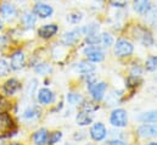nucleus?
Masks as SVG:
<instances>
[{
  "label": "nucleus",
  "instance_id": "obj_1",
  "mask_svg": "<svg viewBox=\"0 0 157 145\" xmlns=\"http://www.w3.org/2000/svg\"><path fill=\"white\" fill-rule=\"evenodd\" d=\"M134 46L133 44L127 39H119L115 45V54L119 57H127L133 54Z\"/></svg>",
  "mask_w": 157,
  "mask_h": 145
},
{
  "label": "nucleus",
  "instance_id": "obj_2",
  "mask_svg": "<svg viewBox=\"0 0 157 145\" xmlns=\"http://www.w3.org/2000/svg\"><path fill=\"white\" fill-rule=\"evenodd\" d=\"M110 122L112 126L118 127V128H123L127 126L128 123V116H127V111L123 109H116L112 111L111 117H110Z\"/></svg>",
  "mask_w": 157,
  "mask_h": 145
},
{
  "label": "nucleus",
  "instance_id": "obj_3",
  "mask_svg": "<svg viewBox=\"0 0 157 145\" xmlns=\"http://www.w3.org/2000/svg\"><path fill=\"white\" fill-rule=\"evenodd\" d=\"M84 55L91 62H100V61H102L105 59L104 50L98 45H90V46L85 48L84 49Z\"/></svg>",
  "mask_w": 157,
  "mask_h": 145
},
{
  "label": "nucleus",
  "instance_id": "obj_4",
  "mask_svg": "<svg viewBox=\"0 0 157 145\" xmlns=\"http://www.w3.org/2000/svg\"><path fill=\"white\" fill-rule=\"evenodd\" d=\"M106 89H107V84L104 83V82H100V83H96L95 82V83H93V84L89 85V90H90L94 100H96V101L102 100Z\"/></svg>",
  "mask_w": 157,
  "mask_h": 145
},
{
  "label": "nucleus",
  "instance_id": "obj_5",
  "mask_svg": "<svg viewBox=\"0 0 157 145\" xmlns=\"http://www.w3.org/2000/svg\"><path fill=\"white\" fill-rule=\"evenodd\" d=\"M82 34H83V28L82 27L77 28V29H73L71 32H67L62 37V43L65 45H75L79 40Z\"/></svg>",
  "mask_w": 157,
  "mask_h": 145
},
{
  "label": "nucleus",
  "instance_id": "obj_6",
  "mask_svg": "<svg viewBox=\"0 0 157 145\" xmlns=\"http://www.w3.org/2000/svg\"><path fill=\"white\" fill-rule=\"evenodd\" d=\"M106 134H107L106 127H105L102 123H100V122L95 123V124L91 127V129H90V135H91V138H93L94 140H96V142H100V140L105 139Z\"/></svg>",
  "mask_w": 157,
  "mask_h": 145
},
{
  "label": "nucleus",
  "instance_id": "obj_7",
  "mask_svg": "<svg viewBox=\"0 0 157 145\" xmlns=\"http://www.w3.org/2000/svg\"><path fill=\"white\" fill-rule=\"evenodd\" d=\"M135 38L141 41L144 45L146 46H150L154 44V38L151 36V33L145 29V28H141V27H136V32H135Z\"/></svg>",
  "mask_w": 157,
  "mask_h": 145
},
{
  "label": "nucleus",
  "instance_id": "obj_8",
  "mask_svg": "<svg viewBox=\"0 0 157 145\" xmlns=\"http://www.w3.org/2000/svg\"><path fill=\"white\" fill-rule=\"evenodd\" d=\"M141 138H157V124H143L138 128Z\"/></svg>",
  "mask_w": 157,
  "mask_h": 145
},
{
  "label": "nucleus",
  "instance_id": "obj_9",
  "mask_svg": "<svg viewBox=\"0 0 157 145\" xmlns=\"http://www.w3.org/2000/svg\"><path fill=\"white\" fill-rule=\"evenodd\" d=\"M133 7L139 15H147L152 5L150 0H133Z\"/></svg>",
  "mask_w": 157,
  "mask_h": 145
},
{
  "label": "nucleus",
  "instance_id": "obj_10",
  "mask_svg": "<svg viewBox=\"0 0 157 145\" xmlns=\"http://www.w3.org/2000/svg\"><path fill=\"white\" fill-rule=\"evenodd\" d=\"M25 66V54L22 51H16L11 55V61H10V67L15 71L21 70Z\"/></svg>",
  "mask_w": 157,
  "mask_h": 145
},
{
  "label": "nucleus",
  "instance_id": "obj_11",
  "mask_svg": "<svg viewBox=\"0 0 157 145\" xmlns=\"http://www.w3.org/2000/svg\"><path fill=\"white\" fill-rule=\"evenodd\" d=\"M16 14H17L16 7H15L12 4L5 1V2H2V4L0 5V15H1L4 18H6V20L13 18V17L16 16Z\"/></svg>",
  "mask_w": 157,
  "mask_h": 145
},
{
  "label": "nucleus",
  "instance_id": "obj_12",
  "mask_svg": "<svg viewBox=\"0 0 157 145\" xmlns=\"http://www.w3.org/2000/svg\"><path fill=\"white\" fill-rule=\"evenodd\" d=\"M54 10L50 5H46V4H37L34 6V14L37 16H39L40 18H46V17H50L52 15Z\"/></svg>",
  "mask_w": 157,
  "mask_h": 145
},
{
  "label": "nucleus",
  "instance_id": "obj_13",
  "mask_svg": "<svg viewBox=\"0 0 157 145\" xmlns=\"http://www.w3.org/2000/svg\"><path fill=\"white\" fill-rule=\"evenodd\" d=\"M57 26L56 25H44L43 27H40L38 31V34L41 38H51L57 33Z\"/></svg>",
  "mask_w": 157,
  "mask_h": 145
},
{
  "label": "nucleus",
  "instance_id": "obj_14",
  "mask_svg": "<svg viewBox=\"0 0 157 145\" xmlns=\"http://www.w3.org/2000/svg\"><path fill=\"white\" fill-rule=\"evenodd\" d=\"M38 100H39L40 104L48 105V104H50L54 100V94L48 88H43V89H40L39 93H38Z\"/></svg>",
  "mask_w": 157,
  "mask_h": 145
},
{
  "label": "nucleus",
  "instance_id": "obj_15",
  "mask_svg": "<svg viewBox=\"0 0 157 145\" xmlns=\"http://www.w3.org/2000/svg\"><path fill=\"white\" fill-rule=\"evenodd\" d=\"M76 121L79 126H86V124H90L91 121H93V115L91 112L89 111H84V110H80L77 117H76Z\"/></svg>",
  "mask_w": 157,
  "mask_h": 145
},
{
  "label": "nucleus",
  "instance_id": "obj_16",
  "mask_svg": "<svg viewBox=\"0 0 157 145\" xmlns=\"http://www.w3.org/2000/svg\"><path fill=\"white\" fill-rule=\"evenodd\" d=\"M36 22H37V17L34 14H31V12H25L23 16H22V23L23 26L27 28V29H31L36 26Z\"/></svg>",
  "mask_w": 157,
  "mask_h": 145
},
{
  "label": "nucleus",
  "instance_id": "obj_17",
  "mask_svg": "<svg viewBox=\"0 0 157 145\" xmlns=\"http://www.w3.org/2000/svg\"><path fill=\"white\" fill-rule=\"evenodd\" d=\"M33 142L36 145H45L48 143V132L46 129H39L33 135Z\"/></svg>",
  "mask_w": 157,
  "mask_h": 145
},
{
  "label": "nucleus",
  "instance_id": "obj_18",
  "mask_svg": "<svg viewBox=\"0 0 157 145\" xmlns=\"http://www.w3.org/2000/svg\"><path fill=\"white\" fill-rule=\"evenodd\" d=\"M20 88V83L16 79H9L5 84H4V90L7 95H12L15 94Z\"/></svg>",
  "mask_w": 157,
  "mask_h": 145
},
{
  "label": "nucleus",
  "instance_id": "obj_19",
  "mask_svg": "<svg viewBox=\"0 0 157 145\" xmlns=\"http://www.w3.org/2000/svg\"><path fill=\"white\" fill-rule=\"evenodd\" d=\"M11 127H12L11 117L6 113H1L0 115V132H6V131L11 129Z\"/></svg>",
  "mask_w": 157,
  "mask_h": 145
},
{
  "label": "nucleus",
  "instance_id": "obj_20",
  "mask_svg": "<svg viewBox=\"0 0 157 145\" xmlns=\"http://www.w3.org/2000/svg\"><path fill=\"white\" fill-rule=\"evenodd\" d=\"M138 120L141 121V122H152V123H157V110L141 113V115L138 117Z\"/></svg>",
  "mask_w": 157,
  "mask_h": 145
},
{
  "label": "nucleus",
  "instance_id": "obj_21",
  "mask_svg": "<svg viewBox=\"0 0 157 145\" xmlns=\"http://www.w3.org/2000/svg\"><path fill=\"white\" fill-rule=\"evenodd\" d=\"M76 69L78 70L80 73H89V72H93L94 70H95V66L91 64V61L90 62H88V61H82V62H79L78 65L76 66Z\"/></svg>",
  "mask_w": 157,
  "mask_h": 145
},
{
  "label": "nucleus",
  "instance_id": "obj_22",
  "mask_svg": "<svg viewBox=\"0 0 157 145\" xmlns=\"http://www.w3.org/2000/svg\"><path fill=\"white\" fill-rule=\"evenodd\" d=\"M82 28H83V34H85V36L98 34V32H99V25L98 23H90L89 26H85Z\"/></svg>",
  "mask_w": 157,
  "mask_h": 145
},
{
  "label": "nucleus",
  "instance_id": "obj_23",
  "mask_svg": "<svg viewBox=\"0 0 157 145\" xmlns=\"http://www.w3.org/2000/svg\"><path fill=\"white\" fill-rule=\"evenodd\" d=\"M146 70L150 71V72H155L157 71V56H150L147 60H146Z\"/></svg>",
  "mask_w": 157,
  "mask_h": 145
},
{
  "label": "nucleus",
  "instance_id": "obj_24",
  "mask_svg": "<svg viewBox=\"0 0 157 145\" xmlns=\"http://www.w3.org/2000/svg\"><path fill=\"white\" fill-rule=\"evenodd\" d=\"M100 43L105 46V48H109L113 44V38L110 33H102L100 36Z\"/></svg>",
  "mask_w": 157,
  "mask_h": 145
},
{
  "label": "nucleus",
  "instance_id": "obj_25",
  "mask_svg": "<svg viewBox=\"0 0 157 145\" xmlns=\"http://www.w3.org/2000/svg\"><path fill=\"white\" fill-rule=\"evenodd\" d=\"M39 115H40V111L37 109V108H29V109H27L25 111L23 117H25L26 120H32V118L38 117Z\"/></svg>",
  "mask_w": 157,
  "mask_h": 145
},
{
  "label": "nucleus",
  "instance_id": "obj_26",
  "mask_svg": "<svg viewBox=\"0 0 157 145\" xmlns=\"http://www.w3.org/2000/svg\"><path fill=\"white\" fill-rule=\"evenodd\" d=\"M149 22L151 26L157 27V4L149 11Z\"/></svg>",
  "mask_w": 157,
  "mask_h": 145
},
{
  "label": "nucleus",
  "instance_id": "obj_27",
  "mask_svg": "<svg viewBox=\"0 0 157 145\" xmlns=\"http://www.w3.org/2000/svg\"><path fill=\"white\" fill-rule=\"evenodd\" d=\"M51 71H52V69H51V66L48 65V64H39L38 66H36V72L39 73V74H43V76L49 74Z\"/></svg>",
  "mask_w": 157,
  "mask_h": 145
},
{
  "label": "nucleus",
  "instance_id": "obj_28",
  "mask_svg": "<svg viewBox=\"0 0 157 145\" xmlns=\"http://www.w3.org/2000/svg\"><path fill=\"white\" fill-rule=\"evenodd\" d=\"M67 100L71 105H77L83 100V98H82V95L76 94V93H68L67 94Z\"/></svg>",
  "mask_w": 157,
  "mask_h": 145
},
{
  "label": "nucleus",
  "instance_id": "obj_29",
  "mask_svg": "<svg viewBox=\"0 0 157 145\" xmlns=\"http://www.w3.org/2000/svg\"><path fill=\"white\" fill-rule=\"evenodd\" d=\"M62 138V133L61 132H52L49 137H48V144L54 145L59 143V140Z\"/></svg>",
  "mask_w": 157,
  "mask_h": 145
},
{
  "label": "nucleus",
  "instance_id": "obj_30",
  "mask_svg": "<svg viewBox=\"0 0 157 145\" xmlns=\"http://www.w3.org/2000/svg\"><path fill=\"white\" fill-rule=\"evenodd\" d=\"M99 109V105L96 104H93V103H84L80 105V110H84V111H89V112H93V111H96Z\"/></svg>",
  "mask_w": 157,
  "mask_h": 145
},
{
  "label": "nucleus",
  "instance_id": "obj_31",
  "mask_svg": "<svg viewBox=\"0 0 157 145\" xmlns=\"http://www.w3.org/2000/svg\"><path fill=\"white\" fill-rule=\"evenodd\" d=\"M10 71V66L5 60H0V76H6Z\"/></svg>",
  "mask_w": 157,
  "mask_h": 145
},
{
  "label": "nucleus",
  "instance_id": "obj_32",
  "mask_svg": "<svg viewBox=\"0 0 157 145\" xmlns=\"http://www.w3.org/2000/svg\"><path fill=\"white\" fill-rule=\"evenodd\" d=\"M37 79H32L29 83H28V88H27V94L28 96H33L34 94V90L37 89Z\"/></svg>",
  "mask_w": 157,
  "mask_h": 145
},
{
  "label": "nucleus",
  "instance_id": "obj_33",
  "mask_svg": "<svg viewBox=\"0 0 157 145\" xmlns=\"http://www.w3.org/2000/svg\"><path fill=\"white\" fill-rule=\"evenodd\" d=\"M139 76H130L128 79H127V83H128V85L129 87H136L138 85V83H140V79L138 78Z\"/></svg>",
  "mask_w": 157,
  "mask_h": 145
},
{
  "label": "nucleus",
  "instance_id": "obj_34",
  "mask_svg": "<svg viewBox=\"0 0 157 145\" xmlns=\"http://www.w3.org/2000/svg\"><path fill=\"white\" fill-rule=\"evenodd\" d=\"M109 1L115 7H124L128 2V0H109Z\"/></svg>",
  "mask_w": 157,
  "mask_h": 145
},
{
  "label": "nucleus",
  "instance_id": "obj_35",
  "mask_svg": "<svg viewBox=\"0 0 157 145\" xmlns=\"http://www.w3.org/2000/svg\"><path fill=\"white\" fill-rule=\"evenodd\" d=\"M68 20H70L71 23H78L82 20V15L80 14H72V15L68 16Z\"/></svg>",
  "mask_w": 157,
  "mask_h": 145
},
{
  "label": "nucleus",
  "instance_id": "obj_36",
  "mask_svg": "<svg viewBox=\"0 0 157 145\" xmlns=\"http://www.w3.org/2000/svg\"><path fill=\"white\" fill-rule=\"evenodd\" d=\"M84 76H85V80H86V83L89 85L93 84V83H95V74L94 73L89 72V73H85Z\"/></svg>",
  "mask_w": 157,
  "mask_h": 145
},
{
  "label": "nucleus",
  "instance_id": "obj_37",
  "mask_svg": "<svg viewBox=\"0 0 157 145\" xmlns=\"http://www.w3.org/2000/svg\"><path fill=\"white\" fill-rule=\"evenodd\" d=\"M105 145H129V144H127L124 142H121V140H110V142H107Z\"/></svg>",
  "mask_w": 157,
  "mask_h": 145
},
{
  "label": "nucleus",
  "instance_id": "obj_38",
  "mask_svg": "<svg viewBox=\"0 0 157 145\" xmlns=\"http://www.w3.org/2000/svg\"><path fill=\"white\" fill-rule=\"evenodd\" d=\"M1 103H2V98L0 96V106H1Z\"/></svg>",
  "mask_w": 157,
  "mask_h": 145
},
{
  "label": "nucleus",
  "instance_id": "obj_39",
  "mask_svg": "<svg viewBox=\"0 0 157 145\" xmlns=\"http://www.w3.org/2000/svg\"><path fill=\"white\" fill-rule=\"evenodd\" d=\"M147 145H157V143H150V144H147Z\"/></svg>",
  "mask_w": 157,
  "mask_h": 145
},
{
  "label": "nucleus",
  "instance_id": "obj_40",
  "mask_svg": "<svg viewBox=\"0 0 157 145\" xmlns=\"http://www.w3.org/2000/svg\"><path fill=\"white\" fill-rule=\"evenodd\" d=\"M1 27H2V25H1V22H0V29H1Z\"/></svg>",
  "mask_w": 157,
  "mask_h": 145
},
{
  "label": "nucleus",
  "instance_id": "obj_41",
  "mask_svg": "<svg viewBox=\"0 0 157 145\" xmlns=\"http://www.w3.org/2000/svg\"><path fill=\"white\" fill-rule=\"evenodd\" d=\"M12 145H20V144H12Z\"/></svg>",
  "mask_w": 157,
  "mask_h": 145
}]
</instances>
